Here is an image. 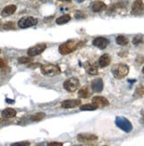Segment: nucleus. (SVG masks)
<instances>
[{
  "label": "nucleus",
  "instance_id": "obj_8",
  "mask_svg": "<svg viewBox=\"0 0 144 146\" xmlns=\"http://www.w3.org/2000/svg\"><path fill=\"white\" fill-rule=\"evenodd\" d=\"M131 12L134 15L141 14L144 12V4L141 0H136V1L133 2Z\"/></svg>",
  "mask_w": 144,
  "mask_h": 146
},
{
  "label": "nucleus",
  "instance_id": "obj_11",
  "mask_svg": "<svg viewBox=\"0 0 144 146\" xmlns=\"http://www.w3.org/2000/svg\"><path fill=\"white\" fill-rule=\"evenodd\" d=\"M81 104L80 99H68L61 103V107L63 108H74Z\"/></svg>",
  "mask_w": 144,
  "mask_h": 146
},
{
  "label": "nucleus",
  "instance_id": "obj_5",
  "mask_svg": "<svg viewBox=\"0 0 144 146\" xmlns=\"http://www.w3.org/2000/svg\"><path fill=\"white\" fill-rule=\"evenodd\" d=\"M79 86H80V82L75 77H72V78L66 80L64 82V88L69 92H74L75 90H77Z\"/></svg>",
  "mask_w": 144,
  "mask_h": 146
},
{
  "label": "nucleus",
  "instance_id": "obj_30",
  "mask_svg": "<svg viewBox=\"0 0 144 146\" xmlns=\"http://www.w3.org/2000/svg\"><path fill=\"white\" fill-rule=\"evenodd\" d=\"M5 66V62L3 58H0V68H4Z\"/></svg>",
  "mask_w": 144,
  "mask_h": 146
},
{
  "label": "nucleus",
  "instance_id": "obj_22",
  "mask_svg": "<svg viewBox=\"0 0 144 146\" xmlns=\"http://www.w3.org/2000/svg\"><path fill=\"white\" fill-rule=\"evenodd\" d=\"M116 42L118 45H121V46H125L128 44V39L126 38L124 36H118L116 38Z\"/></svg>",
  "mask_w": 144,
  "mask_h": 146
},
{
  "label": "nucleus",
  "instance_id": "obj_18",
  "mask_svg": "<svg viewBox=\"0 0 144 146\" xmlns=\"http://www.w3.org/2000/svg\"><path fill=\"white\" fill-rule=\"evenodd\" d=\"M86 70L91 75H96V74H98L97 66L96 64H89V63H88L87 66H86Z\"/></svg>",
  "mask_w": 144,
  "mask_h": 146
},
{
  "label": "nucleus",
  "instance_id": "obj_36",
  "mask_svg": "<svg viewBox=\"0 0 144 146\" xmlns=\"http://www.w3.org/2000/svg\"><path fill=\"white\" fill-rule=\"evenodd\" d=\"M142 73L144 74V66H143V68H142Z\"/></svg>",
  "mask_w": 144,
  "mask_h": 146
},
{
  "label": "nucleus",
  "instance_id": "obj_35",
  "mask_svg": "<svg viewBox=\"0 0 144 146\" xmlns=\"http://www.w3.org/2000/svg\"><path fill=\"white\" fill-rule=\"evenodd\" d=\"M77 1H78L79 3H81V2H82V1H84V0H77Z\"/></svg>",
  "mask_w": 144,
  "mask_h": 146
},
{
  "label": "nucleus",
  "instance_id": "obj_33",
  "mask_svg": "<svg viewBox=\"0 0 144 146\" xmlns=\"http://www.w3.org/2000/svg\"><path fill=\"white\" fill-rule=\"evenodd\" d=\"M58 1H65V2H71V0H58Z\"/></svg>",
  "mask_w": 144,
  "mask_h": 146
},
{
  "label": "nucleus",
  "instance_id": "obj_19",
  "mask_svg": "<svg viewBox=\"0 0 144 146\" xmlns=\"http://www.w3.org/2000/svg\"><path fill=\"white\" fill-rule=\"evenodd\" d=\"M70 20H71V16L68 14H65L61 17H59V18H57L56 20V22L58 25H63V24H65L68 21H70Z\"/></svg>",
  "mask_w": 144,
  "mask_h": 146
},
{
  "label": "nucleus",
  "instance_id": "obj_12",
  "mask_svg": "<svg viewBox=\"0 0 144 146\" xmlns=\"http://www.w3.org/2000/svg\"><path fill=\"white\" fill-rule=\"evenodd\" d=\"M92 103H94L95 105L97 106V107H105V106H108L110 105L109 101L104 98V97H101V96H96V97H94L92 99Z\"/></svg>",
  "mask_w": 144,
  "mask_h": 146
},
{
  "label": "nucleus",
  "instance_id": "obj_25",
  "mask_svg": "<svg viewBox=\"0 0 144 146\" xmlns=\"http://www.w3.org/2000/svg\"><path fill=\"white\" fill-rule=\"evenodd\" d=\"M18 62L20 64H27L32 62V58L29 57H21L18 59Z\"/></svg>",
  "mask_w": 144,
  "mask_h": 146
},
{
  "label": "nucleus",
  "instance_id": "obj_10",
  "mask_svg": "<svg viewBox=\"0 0 144 146\" xmlns=\"http://www.w3.org/2000/svg\"><path fill=\"white\" fill-rule=\"evenodd\" d=\"M109 44H110V41L104 37H97L93 41V45L96 46L97 48H99L101 50L105 49Z\"/></svg>",
  "mask_w": 144,
  "mask_h": 146
},
{
  "label": "nucleus",
  "instance_id": "obj_2",
  "mask_svg": "<svg viewBox=\"0 0 144 146\" xmlns=\"http://www.w3.org/2000/svg\"><path fill=\"white\" fill-rule=\"evenodd\" d=\"M80 45V42L77 41H69L62 44L59 46V52L63 55L69 54L73 52V50H75Z\"/></svg>",
  "mask_w": 144,
  "mask_h": 146
},
{
  "label": "nucleus",
  "instance_id": "obj_6",
  "mask_svg": "<svg viewBox=\"0 0 144 146\" xmlns=\"http://www.w3.org/2000/svg\"><path fill=\"white\" fill-rule=\"evenodd\" d=\"M38 22V21L34 18V17H24V18L20 19L18 22V26L20 29H28L30 27H33V26L36 25Z\"/></svg>",
  "mask_w": 144,
  "mask_h": 146
},
{
  "label": "nucleus",
  "instance_id": "obj_20",
  "mask_svg": "<svg viewBox=\"0 0 144 146\" xmlns=\"http://www.w3.org/2000/svg\"><path fill=\"white\" fill-rule=\"evenodd\" d=\"M78 96L81 98H88L90 96V93L89 91V89L87 87H83L79 90Z\"/></svg>",
  "mask_w": 144,
  "mask_h": 146
},
{
  "label": "nucleus",
  "instance_id": "obj_16",
  "mask_svg": "<svg viewBox=\"0 0 144 146\" xmlns=\"http://www.w3.org/2000/svg\"><path fill=\"white\" fill-rule=\"evenodd\" d=\"M91 8H92L93 12L99 13V12H102V11H104V10L106 9V5L104 2L98 1V2L93 3L92 5H91Z\"/></svg>",
  "mask_w": 144,
  "mask_h": 146
},
{
  "label": "nucleus",
  "instance_id": "obj_29",
  "mask_svg": "<svg viewBox=\"0 0 144 146\" xmlns=\"http://www.w3.org/2000/svg\"><path fill=\"white\" fill-rule=\"evenodd\" d=\"M139 64H142L143 62H144V58L143 57H141V56H139L138 58H137V60H136Z\"/></svg>",
  "mask_w": 144,
  "mask_h": 146
},
{
  "label": "nucleus",
  "instance_id": "obj_14",
  "mask_svg": "<svg viewBox=\"0 0 144 146\" xmlns=\"http://www.w3.org/2000/svg\"><path fill=\"white\" fill-rule=\"evenodd\" d=\"M111 60L112 58L111 57H110L109 54L105 53L104 55H102L99 58L98 60V64H99V66L100 67H106L110 65V63H111Z\"/></svg>",
  "mask_w": 144,
  "mask_h": 146
},
{
  "label": "nucleus",
  "instance_id": "obj_39",
  "mask_svg": "<svg viewBox=\"0 0 144 146\" xmlns=\"http://www.w3.org/2000/svg\"><path fill=\"white\" fill-rule=\"evenodd\" d=\"M42 1H43V0H42Z\"/></svg>",
  "mask_w": 144,
  "mask_h": 146
},
{
  "label": "nucleus",
  "instance_id": "obj_37",
  "mask_svg": "<svg viewBox=\"0 0 144 146\" xmlns=\"http://www.w3.org/2000/svg\"><path fill=\"white\" fill-rule=\"evenodd\" d=\"M0 27H1V22H0Z\"/></svg>",
  "mask_w": 144,
  "mask_h": 146
},
{
  "label": "nucleus",
  "instance_id": "obj_28",
  "mask_svg": "<svg viewBox=\"0 0 144 146\" xmlns=\"http://www.w3.org/2000/svg\"><path fill=\"white\" fill-rule=\"evenodd\" d=\"M30 143L28 142H20V143H15L13 145H29Z\"/></svg>",
  "mask_w": 144,
  "mask_h": 146
},
{
  "label": "nucleus",
  "instance_id": "obj_9",
  "mask_svg": "<svg viewBox=\"0 0 144 146\" xmlns=\"http://www.w3.org/2000/svg\"><path fill=\"white\" fill-rule=\"evenodd\" d=\"M77 140L81 143L94 142L97 140V136L93 134H79L77 135Z\"/></svg>",
  "mask_w": 144,
  "mask_h": 146
},
{
  "label": "nucleus",
  "instance_id": "obj_13",
  "mask_svg": "<svg viewBox=\"0 0 144 146\" xmlns=\"http://www.w3.org/2000/svg\"><path fill=\"white\" fill-rule=\"evenodd\" d=\"M91 88H92V90L94 92H102L104 89V82H103V80L101 78H96L95 79L91 82Z\"/></svg>",
  "mask_w": 144,
  "mask_h": 146
},
{
  "label": "nucleus",
  "instance_id": "obj_26",
  "mask_svg": "<svg viewBox=\"0 0 144 146\" xmlns=\"http://www.w3.org/2000/svg\"><path fill=\"white\" fill-rule=\"evenodd\" d=\"M142 41H143L142 36L138 35V36H134V37H133V44L134 45H138V44H141Z\"/></svg>",
  "mask_w": 144,
  "mask_h": 146
},
{
  "label": "nucleus",
  "instance_id": "obj_23",
  "mask_svg": "<svg viewBox=\"0 0 144 146\" xmlns=\"http://www.w3.org/2000/svg\"><path fill=\"white\" fill-rule=\"evenodd\" d=\"M143 95H144V87L143 86H139V87H137L136 90H135L133 97L138 98H141Z\"/></svg>",
  "mask_w": 144,
  "mask_h": 146
},
{
  "label": "nucleus",
  "instance_id": "obj_27",
  "mask_svg": "<svg viewBox=\"0 0 144 146\" xmlns=\"http://www.w3.org/2000/svg\"><path fill=\"white\" fill-rule=\"evenodd\" d=\"M5 29H15V25L13 22H7L4 25L3 27Z\"/></svg>",
  "mask_w": 144,
  "mask_h": 146
},
{
  "label": "nucleus",
  "instance_id": "obj_4",
  "mask_svg": "<svg viewBox=\"0 0 144 146\" xmlns=\"http://www.w3.org/2000/svg\"><path fill=\"white\" fill-rule=\"evenodd\" d=\"M115 123L118 127H120V129H122L126 133H129L133 129L132 123L125 117H121V116L117 117L115 119Z\"/></svg>",
  "mask_w": 144,
  "mask_h": 146
},
{
  "label": "nucleus",
  "instance_id": "obj_34",
  "mask_svg": "<svg viewBox=\"0 0 144 146\" xmlns=\"http://www.w3.org/2000/svg\"><path fill=\"white\" fill-rule=\"evenodd\" d=\"M141 123L144 125V117H143V118H142V119H141Z\"/></svg>",
  "mask_w": 144,
  "mask_h": 146
},
{
  "label": "nucleus",
  "instance_id": "obj_24",
  "mask_svg": "<svg viewBox=\"0 0 144 146\" xmlns=\"http://www.w3.org/2000/svg\"><path fill=\"white\" fill-rule=\"evenodd\" d=\"M44 117H45V113H36L35 115L31 116L30 119H31V121H42L43 119H44Z\"/></svg>",
  "mask_w": 144,
  "mask_h": 146
},
{
  "label": "nucleus",
  "instance_id": "obj_21",
  "mask_svg": "<svg viewBox=\"0 0 144 146\" xmlns=\"http://www.w3.org/2000/svg\"><path fill=\"white\" fill-rule=\"evenodd\" d=\"M98 107L96 105H95L94 103H92V104H86V105H83L80 107V109L81 111H94V110H96Z\"/></svg>",
  "mask_w": 144,
  "mask_h": 146
},
{
  "label": "nucleus",
  "instance_id": "obj_1",
  "mask_svg": "<svg viewBox=\"0 0 144 146\" xmlns=\"http://www.w3.org/2000/svg\"><path fill=\"white\" fill-rule=\"evenodd\" d=\"M112 73L116 79H123L128 74L129 67L126 64H116L112 68Z\"/></svg>",
  "mask_w": 144,
  "mask_h": 146
},
{
  "label": "nucleus",
  "instance_id": "obj_7",
  "mask_svg": "<svg viewBox=\"0 0 144 146\" xmlns=\"http://www.w3.org/2000/svg\"><path fill=\"white\" fill-rule=\"evenodd\" d=\"M46 49V44H39L35 46H33L28 49V55L29 57H34L40 55L43 51Z\"/></svg>",
  "mask_w": 144,
  "mask_h": 146
},
{
  "label": "nucleus",
  "instance_id": "obj_31",
  "mask_svg": "<svg viewBox=\"0 0 144 146\" xmlns=\"http://www.w3.org/2000/svg\"><path fill=\"white\" fill-rule=\"evenodd\" d=\"M6 123H8V121H5V119H0V126L4 125V124H6Z\"/></svg>",
  "mask_w": 144,
  "mask_h": 146
},
{
  "label": "nucleus",
  "instance_id": "obj_32",
  "mask_svg": "<svg viewBox=\"0 0 144 146\" xmlns=\"http://www.w3.org/2000/svg\"><path fill=\"white\" fill-rule=\"evenodd\" d=\"M49 144H50V145H59V146L62 145L61 143H56V142H54V143H50Z\"/></svg>",
  "mask_w": 144,
  "mask_h": 146
},
{
  "label": "nucleus",
  "instance_id": "obj_38",
  "mask_svg": "<svg viewBox=\"0 0 144 146\" xmlns=\"http://www.w3.org/2000/svg\"><path fill=\"white\" fill-rule=\"evenodd\" d=\"M0 52H1V50H0Z\"/></svg>",
  "mask_w": 144,
  "mask_h": 146
},
{
  "label": "nucleus",
  "instance_id": "obj_17",
  "mask_svg": "<svg viewBox=\"0 0 144 146\" xmlns=\"http://www.w3.org/2000/svg\"><path fill=\"white\" fill-rule=\"evenodd\" d=\"M16 114H17V111L13 108H6V109L3 110V111H2V117L5 118V119L13 118L16 116Z\"/></svg>",
  "mask_w": 144,
  "mask_h": 146
},
{
  "label": "nucleus",
  "instance_id": "obj_15",
  "mask_svg": "<svg viewBox=\"0 0 144 146\" xmlns=\"http://www.w3.org/2000/svg\"><path fill=\"white\" fill-rule=\"evenodd\" d=\"M16 9H17V7H16V5H7V6H5V7L4 8V9L2 10L1 15H2V17L10 16V15H12V14H13V13H15Z\"/></svg>",
  "mask_w": 144,
  "mask_h": 146
},
{
  "label": "nucleus",
  "instance_id": "obj_3",
  "mask_svg": "<svg viewBox=\"0 0 144 146\" xmlns=\"http://www.w3.org/2000/svg\"><path fill=\"white\" fill-rule=\"evenodd\" d=\"M41 71L46 76H55L60 74L61 70L57 66L52 64H45L41 66Z\"/></svg>",
  "mask_w": 144,
  "mask_h": 146
}]
</instances>
